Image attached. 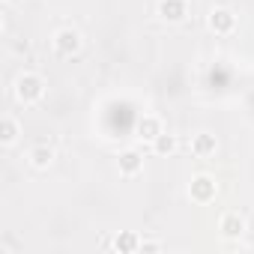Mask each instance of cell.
I'll list each match as a JSON object with an SVG mask.
<instances>
[{
	"label": "cell",
	"mask_w": 254,
	"mask_h": 254,
	"mask_svg": "<svg viewBox=\"0 0 254 254\" xmlns=\"http://www.w3.org/2000/svg\"><path fill=\"white\" fill-rule=\"evenodd\" d=\"M218 230H221V236H227V239H239V236L245 233V218H242L239 212H224L221 221H218Z\"/></svg>",
	"instance_id": "cell-6"
},
{
	"label": "cell",
	"mask_w": 254,
	"mask_h": 254,
	"mask_svg": "<svg viewBox=\"0 0 254 254\" xmlns=\"http://www.w3.org/2000/svg\"><path fill=\"white\" fill-rule=\"evenodd\" d=\"M135 132H138V138H141V141H150V144H153L165 129H162V120H159V117L144 114V117L138 120V129H135Z\"/></svg>",
	"instance_id": "cell-8"
},
{
	"label": "cell",
	"mask_w": 254,
	"mask_h": 254,
	"mask_svg": "<svg viewBox=\"0 0 254 254\" xmlns=\"http://www.w3.org/2000/svg\"><path fill=\"white\" fill-rule=\"evenodd\" d=\"M141 251H144V254H150V251H162V242H156V239H141Z\"/></svg>",
	"instance_id": "cell-14"
},
{
	"label": "cell",
	"mask_w": 254,
	"mask_h": 254,
	"mask_svg": "<svg viewBox=\"0 0 254 254\" xmlns=\"http://www.w3.org/2000/svg\"><path fill=\"white\" fill-rule=\"evenodd\" d=\"M215 194H218V183H215L212 177H206V174L194 177L191 186H189V197H191L194 203H212Z\"/></svg>",
	"instance_id": "cell-3"
},
{
	"label": "cell",
	"mask_w": 254,
	"mask_h": 254,
	"mask_svg": "<svg viewBox=\"0 0 254 254\" xmlns=\"http://www.w3.org/2000/svg\"><path fill=\"white\" fill-rule=\"evenodd\" d=\"M189 15V3L186 0H159V18L168 24H180Z\"/></svg>",
	"instance_id": "cell-5"
},
{
	"label": "cell",
	"mask_w": 254,
	"mask_h": 254,
	"mask_svg": "<svg viewBox=\"0 0 254 254\" xmlns=\"http://www.w3.org/2000/svg\"><path fill=\"white\" fill-rule=\"evenodd\" d=\"M215 150H218V141H215V135H209V132H197V135L191 138V153H194L197 159L215 156Z\"/></svg>",
	"instance_id": "cell-9"
},
{
	"label": "cell",
	"mask_w": 254,
	"mask_h": 254,
	"mask_svg": "<svg viewBox=\"0 0 254 254\" xmlns=\"http://www.w3.org/2000/svg\"><path fill=\"white\" fill-rule=\"evenodd\" d=\"M114 251H120V254H135V251H141V236L135 233V230H123V233H117L114 236Z\"/></svg>",
	"instance_id": "cell-10"
},
{
	"label": "cell",
	"mask_w": 254,
	"mask_h": 254,
	"mask_svg": "<svg viewBox=\"0 0 254 254\" xmlns=\"http://www.w3.org/2000/svg\"><path fill=\"white\" fill-rule=\"evenodd\" d=\"M209 30L218 33V36L233 33V30H236V15H233L230 9H224V6H215V9L209 12Z\"/></svg>",
	"instance_id": "cell-4"
},
{
	"label": "cell",
	"mask_w": 254,
	"mask_h": 254,
	"mask_svg": "<svg viewBox=\"0 0 254 254\" xmlns=\"http://www.w3.org/2000/svg\"><path fill=\"white\" fill-rule=\"evenodd\" d=\"M174 150H177V138L168 135V132H162V135L153 141V153H156V156H171Z\"/></svg>",
	"instance_id": "cell-13"
},
{
	"label": "cell",
	"mask_w": 254,
	"mask_h": 254,
	"mask_svg": "<svg viewBox=\"0 0 254 254\" xmlns=\"http://www.w3.org/2000/svg\"><path fill=\"white\" fill-rule=\"evenodd\" d=\"M18 135H21V126H18V120H12V117H3V123H0V144H3V147H12V144L18 141Z\"/></svg>",
	"instance_id": "cell-11"
},
{
	"label": "cell",
	"mask_w": 254,
	"mask_h": 254,
	"mask_svg": "<svg viewBox=\"0 0 254 254\" xmlns=\"http://www.w3.org/2000/svg\"><path fill=\"white\" fill-rule=\"evenodd\" d=\"M42 96H45V81H42V75L24 72V75L15 78V99H18L21 105H36V102H42Z\"/></svg>",
	"instance_id": "cell-1"
},
{
	"label": "cell",
	"mask_w": 254,
	"mask_h": 254,
	"mask_svg": "<svg viewBox=\"0 0 254 254\" xmlns=\"http://www.w3.org/2000/svg\"><path fill=\"white\" fill-rule=\"evenodd\" d=\"M81 45H84V39H81V33H78L75 27H63V30L54 33V51H57V57H63V60L75 57V54L81 51Z\"/></svg>",
	"instance_id": "cell-2"
},
{
	"label": "cell",
	"mask_w": 254,
	"mask_h": 254,
	"mask_svg": "<svg viewBox=\"0 0 254 254\" xmlns=\"http://www.w3.org/2000/svg\"><path fill=\"white\" fill-rule=\"evenodd\" d=\"M117 165H120V174H123V177H135V174H141V168H144V156H141L138 150H123L120 159H117Z\"/></svg>",
	"instance_id": "cell-7"
},
{
	"label": "cell",
	"mask_w": 254,
	"mask_h": 254,
	"mask_svg": "<svg viewBox=\"0 0 254 254\" xmlns=\"http://www.w3.org/2000/svg\"><path fill=\"white\" fill-rule=\"evenodd\" d=\"M27 159H30L33 168L42 171V168H48V165L54 162V150H51L48 144H36V147H30V156H27Z\"/></svg>",
	"instance_id": "cell-12"
}]
</instances>
